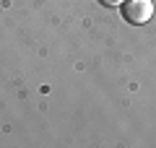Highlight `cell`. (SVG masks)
<instances>
[{"label":"cell","instance_id":"7a4b0ae2","mask_svg":"<svg viewBox=\"0 0 156 148\" xmlns=\"http://www.w3.org/2000/svg\"><path fill=\"white\" fill-rule=\"evenodd\" d=\"M99 3H101V5H107V8H120L125 0H99Z\"/></svg>","mask_w":156,"mask_h":148},{"label":"cell","instance_id":"6da1fadb","mask_svg":"<svg viewBox=\"0 0 156 148\" xmlns=\"http://www.w3.org/2000/svg\"><path fill=\"white\" fill-rule=\"evenodd\" d=\"M122 18L133 26H143V23L151 21L154 16V3L151 0H125L122 3Z\"/></svg>","mask_w":156,"mask_h":148}]
</instances>
